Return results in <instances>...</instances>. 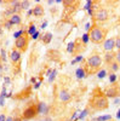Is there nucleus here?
<instances>
[{
	"mask_svg": "<svg viewBox=\"0 0 120 121\" xmlns=\"http://www.w3.org/2000/svg\"><path fill=\"white\" fill-rule=\"evenodd\" d=\"M89 107L95 112H103L109 107L108 97L102 92H95L89 100Z\"/></svg>",
	"mask_w": 120,
	"mask_h": 121,
	"instance_id": "f257e3e1",
	"label": "nucleus"
},
{
	"mask_svg": "<svg viewBox=\"0 0 120 121\" xmlns=\"http://www.w3.org/2000/svg\"><path fill=\"white\" fill-rule=\"evenodd\" d=\"M107 36V29H104L103 27H99L97 24H95L92 27V29L89 33V38L91 40V43L93 44H103Z\"/></svg>",
	"mask_w": 120,
	"mask_h": 121,
	"instance_id": "f03ea898",
	"label": "nucleus"
},
{
	"mask_svg": "<svg viewBox=\"0 0 120 121\" xmlns=\"http://www.w3.org/2000/svg\"><path fill=\"white\" fill-rule=\"evenodd\" d=\"M102 63H103V59L99 55L95 53L92 56H90L86 59V67H85L86 73H96L97 70L101 68Z\"/></svg>",
	"mask_w": 120,
	"mask_h": 121,
	"instance_id": "7ed1b4c3",
	"label": "nucleus"
},
{
	"mask_svg": "<svg viewBox=\"0 0 120 121\" xmlns=\"http://www.w3.org/2000/svg\"><path fill=\"white\" fill-rule=\"evenodd\" d=\"M39 114V110H38V104L35 103H31L22 113V120H32L34 117H36V115Z\"/></svg>",
	"mask_w": 120,
	"mask_h": 121,
	"instance_id": "20e7f679",
	"label": "nucleus"
},
{
	"mask_svg": "<svg viewBox=\"0 0 120 121\" xmlns=\"http://www.w3.org/2000/svg\"><path fill=\"white\" fill-rule=\"evenodd\" d=\"M28 44H29V38H28V33L24 32L22 36H19L18 39H16L15 41V47L18 50L19 52H26L28 48Z\"/></svg>",
	"mask_w": 120,
	"mask_h": 121,
	"instance_id": "39448f33",
	"label": "nucleus"
},
{
	"mask_svg": "<svg viewBox=\"0 0 120 121\" xmlns=\"http://www.w3.org/2000/svg\"><path fill=\"white\" fill-rule=\"evenodd\" d=\"M108 18H109V11L107 9H103V7H101V9H98L97 11L95 12V19L97 22H106V21H108Z\"/></svg>",
	"mask_w": 120,
	"mask_h": 121,
	"instance_id": "423d86ee",
	"label": "nucleus"
},
{
	"mask_svg": "<svg viewBox=\"0 0 120 121\" xmlns=\"http://www.w3.org/2000/svg\"><path fill=\"white\" fill-rule=\"evenodd\" d=\"M115 48V38H109L106 39L103 43V50L106 52H112Z\"/></svg>",
	"mask_w": 120,
	"mask_h": 121,
	"instance_id": "0eeeda50",
	"label": "nucleus"
},
{
	"mask_svg": "<svg viewBox=\"0 0 120 121\" xmlns=\"http://www.w3.org/2000/svg\"><path fill=\"white\" fill-rule=\"evenodd\" d=\"M58 98H59V100H61V102H63V103H69V102L72 100V95L69 93V91L62 90L61 92H59Z\"/></svg>",
	"mask_w": 120,
	"mask_h": 121,
	"instance_id": "6e6552de",
	"label": "nucleus"
},
{
	"mask_svg": "<svg viewBox=\"0 0 120 121\" xmlns=\"http://www.w3.org/2000/svg\"><path fill=\"white\" fill-rule=\"evenodd\" d=\"M10 59H11V62L13 64L18 63L19 60H21V52H19L17 48H13L12 51L10 52Z\"/></svg>",
	"mask_w": 120,
	"mask_h": 121,
	"instance_id": "1a4fd4ad",
	"label": "nucleus"
},
{
	"mask_svg": "<svg viewBox=\"0 0 120 121\" xmlns=\"http://www.w3.org/2000/svg\"><path fill=\"white\" fill-rule=\"evenodd\" d=\"M104 62H106V64H112L114 60H115V52L114 51H112V52H106V55H104Z\"/></svg>",
	"mask_w": 120,
	"mask_h": 121,
	"instance_id": "9d476101",
	"label": "nucleus"
},
{
	"mask_svg": "<svg viewBox=\"0 0 120 121\" xmlns=\"http://www.w3.org/2000/svg\"><path fill=\"white\" fill-rule=\"evenodd\" d=\"M9 21L11 22L12 26H18V24H21V22H22V17H21L19 13H15V15H12L11 17L9 18Z\"/></svg>",
	"mask_w": 120,
	"mask_h": 121,
	"instance_id": "9b49d317",
	"label": "nucleus"
},
{
	"mask_svg": "<svg viewBox=\"0 0 120 121\" xmlns=\"http://www.w3.org/2000/svg\"><path fill=\"white\" fill-rule=\"evenodd\" d=\"M33 15L35 17H43L44 16V7L41 5H36L34 9H33Z\"/></svg>",
	"mask_w": 120,
	"mask_h": 121,
	"instance_id": "f8f14e48",
	"label": "nucleus"
},
{
	"mask_svg": "<svg viewBox=\"0 0 120 121\" xmlns=\"http://www.w3.org/2000/svg\"><path fill=\"white\" fill-rule=\"evenodd\" d=\"M107 97H116L119 95V91L116 87H112V88H108L106 91V93H104Z\"/></svg>",
	"mask_w": 120,
	"mask_h": 121,
	"instance_id": "ddd939ff",
	"label": "nucleus"
},
{
	"mask_svg": "<svg viewBox=\"0 0 120 121\" xmlns=\"http://www.w3.org/2000/svg\"><path fill=\"white\" fill-rule=\"evenodd\" d=\"M75 74H76V78L78 79H83V78L86 76V70H85V68H78Z\"/></svg>",
	"mask_w": 120,
	"mask_h": 121,
	"instance_id": "4468645a",
	"label": "nucleus"
},
{
	"mask_svg": "<svg viewBox=\"0 0 120 121\" xmlns=\"http://www.w3.org/2000/svg\"><path fill=\"white\" fill-rule=\"evenodd\" d=\"M51 39H52V34H51V33H46V34L43 36V43H44V44H49L50 41H51Z\"/></svg>",
	"mask_w": 120,
	"mask_h": 121,
	"instance_id": "2eb2a0df",
	"label": "nucleus"
},
{
	"mask_svg": "<svg viewBox=\"0 0 120 121\" xmlns=\"http://www.w3.org/2000/svg\"><path fill=\"white\" fill-rule=\"evenodd\" d=\"M109 68H111V70H112L113 73H115L116 70H118V69L120 68V65H119V64H118V63L115 62V60H114V62H113L112 64H109Z\"/></svg>",
	"mask_w": 120,
	"mask_h": 121,
	"instance_id": "dca6fc26",
	"label": "nucleus"
},
{
	"mask_svg": "<svg viewBox=\"0 0 120 121\" xmlns=\"http://www.w3.org/2000/svg\"><path fill=\"white\" fill-rule=\"evenodd\" d=\"M97 121H108V120H112V116L111 115H107V116H99L96 119Z\"/></svg>",
	"mask_w": 120,
	"mask_h": 121,
	"instance_id": "f3484780",
	"label": "nucleus"
},
{
	"mask_svg": "<svg viewBox=\"0 0 120 121\" xmlns=\"http://www.w3.org/2000/svg\"><path fill=\"white\" fill-rule=\"evenodd\" d=\"M29 5H31V3H29V1H22L21 3V9L22 10H26V9L29 7Z\"/></svg>",
	"mask_w": 120,
	"mask_h": 121,
	"instance_id": "a211bd4d",
	"label": "nucleus"
},
{
	"mask_svg": "<svg viewBox=\"0 0 120 121\" xmlns=\"http://www.w3.org/2000/svg\"><path fill=\"white\" fill-rule=\"evenodd\" d=\"M115 48H118V51H120V36L115 38Z\"/></svg>",
	"mask_w": 120,
	"mask_h": 121,
	"instance_id": "6ab92c4d",
	"label": "nucleus"
},
{
	"mask_svg": "<svg viewBox=\"0 0 120 121\" xmlns=\"http://www.w3.org/2000/svg\"><path fill=\"white\" fill-rule=\"evenodd\" d=\"M115 80H116V75L114 73H112L111 75H109V81H111V82H115Z\"/></svg>",
	"mask_w": 120,
	"mask_h": 121,
	"instance_id": "aec40b11",
	"label": "nucleus"
},
{
	"mask_svg": "<svg viewBox=\"0 0 120 121\" xmlns=\"http://www.w3.org/2000/svg\"><path fill=\"white\" fill-rule=\"evenodd\" d=\"M115 62L120 65V51L115 52Z\"/></svg>",
	"mask_w": 120,
	"mask_h": 121,
	"instance_id": "412c9836",
	"label": "nucleus"
},
{
	"mask_svg": "<svg viewBox=\"0 0 120 121\" xmlns=\"http://www.w3.org/2000/svg\"><path fill=\"white\" fill-rule=\"evenodd\" d=\"M34 32H35V26H34V24H31V28H29V32H28V34H29V35H32Z\"/></svg>",
	"mask_w": 120,
	"mask_h": 121,
	"instance_id": "4be33fe9",
	"label": "nucleus"
},
{
	"mask_svg": "<svg viewBox=\"0 0 120 121\" xmlns=\"http://www.w3.org/2000/svg\"><path fill=\"white\" fill-rule=\"evenodd\" d=\"M11 27H12V24H11V22H10V21H6L5 22V28L6 29H11Z\"/></svg>",
	"mask_w": 120,
	"mask_h": 121,
	"instance_id": "5701e85b",
	"label": "nucleus"
},
{
	"mask_svg": "<svg viewBox=\"0 0 120 121\" xmlns=\"http://www.w3.org/2000/svg\"><path fill=\"white\" fill-rule=\"evenodd\" d=\"M6 53H5V50H1V59H6V56H5Z\"/></svg>",
	"mask_w": 120,
	"mask_h": 121,
	"instance_id": "b1692460",
	"label": "nucleus"
},
{
	"mask_svg": "<svg viewBox=\"0 0 120 121\" xmlns=\"http://www.w3.org/2000/svg\"><path fill=\"white\" fill-rule=\"evenodd\" d=\"M0 121H6V116L4 114H0Z\"/></svg>",
	"mask_w": 120,
	"mask_h": 121,
	"instance_id": "393cba45",
	"label": "nucleus"
},
{
	"mask_svg": "<svg viewBox=\"0 0 120 121\" xmlns=\"http://www.w3.org/2000/svg\"><path fill=\"white\" fill-rule=\"evenodd\" d=\"M104 74H106L104 72H102V73L99 72V73H98V78H101V79H102V78H104Z\"/></svg>",
	"mask_w": 120,
	"mask_h": 121,
	"instance_id": "a878e982",
	"label": "nucleus"
},
{
	"mask_svg": "<svg viewBox=\"0 0 120 121\" xmlns=\"http://www.w3.org/2000/svg\"><path fill=\"white\" fill-rule=\"evenodd\" d=\"M6 121H15V117L13 116H9V117H6Z\"/></svg>",
	"mask_w": 120,
	"mask_h": 121,
	"instance_id": "bb28decb",
	"label": "nucleus"
},
{
	"mask_svg": "<svg viewBox=\"0 0 120 121\" xmlns=\"http://www.w3.org/2000/svg\"><path fill=\"white\" fill-rule=\"evenodd\" d=\"M118 117H120V110H119V112H118Z\"/></svg>",
	"mask_w": 120,
	"mask_h": 121,
	"instance_id": "cd10ccee",
	"label": "nucleus"
},
{
	"mask_svg": "<svg viewBox=\"0 0 120 121\" xmlns=\"http://www.w3.org/2000/svg\"><path fill=\"white\" fill-rule=\"evenodd\" d=\"M109 121H112V120H109Z\"/></svg>",
	"mask_w": 120,
	"mask_h": 121,
	"instance_id": "c85d7f7f",
	"label": "nucleus"
}]
</instances>
